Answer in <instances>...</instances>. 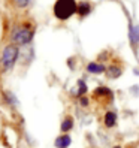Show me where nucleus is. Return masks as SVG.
I'll list each match as a JSON object with an SVG mask.
<instances>
[{
	"mask_svg": "<svg viewBox=\"0 0 139 148\" xmlns=\"http://www.w3.org/2000/svg\"><path fill=\"white\" fill-rule=\"evenodd\" d=\"M76 2L75 0H57L54 5V15L58 20H69L76 12Z\"/></svg>",
	"mask_w": 139,
	"mask_h": 148,
	"instance_id": "nucleus-1",
	"label": "nucleus"
},
{
	"mask_svg": "<svg viewBox=\"0 0 139 148\" xmlns=\"http://www.w3.org/2000/svg\"><path fill=\"white\" fill-rule=\"evenodd\" d=\"M11 39L16 43V45H27V43L33 39V29L30 25H16L14 29L12 34H11Z\"/></svg>",
	"mask_w": 139,
	"mask_h": 148,
	"instance_id": "nucleus-2",
	"label": "nucleus"
},
{
	"mask_svg": "<svg viewBox=\"0 0 139 148\" xmlns=\"http://www.w3.org/2000/svg\"><path fill=\"white\" fill-rule=\"evenodd\" d=\"M16 58H18V47L8 45L3 49V54H2V66L5 71H9V69L14 67Z\"/></svg>",
	"mask_w": 139,
	"mask_h": 148,
	"instance_id": "nucleus-3",
	"label": "nucleus"
},
{
	"mask_svg": "<svg viewBox=\"0 0 139 148\" xmlns=\"http://www.w3.org/2000/svg\"><path fill=\"white\" fill-rule=\"evenodd\" d=\"M71 142H72L71 136H69V135H62V136L55 138V142H54V144H55L57 148H69Z\"/></svg>",
	"mask_w": 139,
	"mask_h": 148,
	"instance_id": "nucleus-4",
	"label": "nucleus"
},
{
	"mask_svg": "<svg viewBox=\"0 0 139 148\" xmlns=\"http://www.w3.org/2000/svg\"><path fill=\"white\" fill-rule=\"evenodd\" d=\"M103 121H105V126L106 127H114L115 123H117V114L112 111H108L105 114V118H103Z\"/></svg>",
	"mask_w": 139,
	"mask_h": 148,
	"instance_id": "nucleus-5",
	"label": "nucleus"
},
{
	"mask_svg": "<svg viewBox=\"0 0 139 148\" xmlns=\"http://www.w3.org/2000/svg\"><path fill=\"white\" fill-rule=\"evenodd\" d=\"M87 71L90 73H102V72H106V69L103 64H99V63H88L87 64Z\"/></svg>",
	"mask_w": 139,
	"mask_h": 148,
	"instance_id": "nucleus-6",
	"label": "nucleus"
},
{
	"mask_svg": "<svg viewBox=\"0 0 139 148\" xmlns=\"http://www.w3.org/2000/svg\"><path fill=\"white\" fill-rule=\"evenodd\" d=\"M90 11H91V6H90L88 2H81L79 5H78V8H76V12L79 15H82V16H85L87 14H90Z\"/></svg>",
	"mask_w": 139,
	"mask_h": 148,
	"instance_id": "nucleus-7",
	"label": "nucleus"
},
{
	"mask_svg": "<svg viewBox=\"0 0 139 148\" xmlns=\"http://www.w3.org/2000/svg\"><path fill=\"white\" fill-rule=\"evenodd\" d=\"M73 127V118L72 117H66L64 120H63V123H62V126H60V129H62V132L63 133H66V132H69Z\"/></svg>",
	"mask_w": 139,
	"mask_h": 148,
	"instance_id": "nucleus-8",
	"label": "nucleus"
},
{
	"mask_svg": "<svg viewBox=\"0 0 139 148\" xmlns=\"http://www.w3.org/2000/svg\"><path fill=\"white\" fill-rule=\"evenodd\" d=\"M130 40H132V45H138L139 43V25L130 29Z\"/></svg>",
	"mask_w": 139,
	"mask_h": 148,
	"instance_id": "nucleus-9",
	"label": "nucleus"
},
{
	"mask_svg": "<svg viewBox=\"0 0 139 148\" xmlns=\"http://www.w3.org/2000/svg\"><path fill=\"white\" fill-rule=\"evenodd\" d=\"M106 75H108V78H118L120 75H121V69L118 67V66H111L108 71H106Z\"/></svg>",
	"mask_w": 139,
	"mask_h": 148,
	"instance_id": "nucleus-10",
	"label": "nucleus"
},
{
	"mask_svg": "<svg viewBox=\"0 0 139 148\" xmlns=\"http://www.w3.org/2000/svg\"><path fill=\"white\" fill-rule=\"evenodd\" d=\"M87 93V85L84 81H78V96H82Z\"/></svg>",
	"mask_w": 139,
	"mask_h": 148,
	"instance_id": "nucleus-11",
	"label": "nucleus"
},
{
	"mask_svg": "<svg viewBox=\"0 0 139 148\" xmlns=\"http://www.w3.org/2000/svg\"><path fill=\"white\" fill-rule=\"evenodd\" d=\"M31 0H14V3L16 8H25V6H29L30 5Z\"/></svg>",
	"mask_w": 139,
	"mask_h": 148,
	"instance_id": "nucleus-12",
	"label": "nucleus"
},
{
	"mask_svg": "<svg viewBox=\"0 0 139 148\" xmlns=\"http://www.w3.org/2000/svg\"><path fill=\"white\" fill-rule=\"evenodd\" d=\"M81 105H82V106H87V105H88V100H87L85 97H82V99H81Z\"/></svg>",
	"mask_w": 139,
	"mask_h": 148,
	"instance_id": "nucleus-13",
	"label": "nucleus"
},
{
	"mask_svg": "<svg viewBox=\"0 0 139 148\" xmlns=\"http://www.w3.org/2000/svg\"><path fill=\"white\" fill-rule=\"evenodd\" d=\"M114 148H121V147H118V145H117V147H114Z\"/></svg>",
	"mask_w": 139,
	"mask_h": 148,
	"instance_id": "nucleus-14",
	"label": "nucleus"
}]
</instances>
